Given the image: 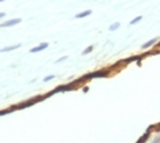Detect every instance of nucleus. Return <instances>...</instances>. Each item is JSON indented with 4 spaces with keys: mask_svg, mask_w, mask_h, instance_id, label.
Segmentation results:
<instances>
[{
    "mask_svg": "<svg viewBox=\"0 0 160 143\" xmlns=\"http://www.w3.org/2000/svg\"><path fill=\"white\" fill-rule=\"evenodd\" d=\"M6 17V12H3V11H0V19H2V18H4Z\"/></svg>",
    "mask_w": 160,
    "mask_h": 143,
    "instance_id": "f3484780",
    "label": "nucleus"
},
{
    "mask_svg": "<svg viewBox=\"0 0 160 143\" xmlns=\"http://www.w3.org/2000/svg\"><path fill=\"white\" fill-rule=\"evenodd\" d=\"M155 130H156V131H160V123H159V124H156V126H155Z\"/></svg>",
    "mask_w": 160,
    "mask_h": 143,
    "instance_id": "6ab92c4d",
    "label": "nucleus"
},
{
    "mask_svg": "<svg viewBox=\"0 0 160 143\" xmlns=\"http://www.w3.org/2000/svg\"><path fill=\"white\" fill-rule=\"evenodd\" d=\"M149 136H151V131H147V132H145V134L142 135V136L138 139L137 142H138V143H144V142H147V141H148Z\"/></svg>",
    "mask_w": 160,
    "mask_h": 143,
    "instance_id": "1a4fd4ad",
    "label": "nucleus"
},
{
    "mask_svg": "<svg viewBox=\"0 0 160 143\" xmlns=\"http://www.w3.org/2000/svg\"><path fill=\"white\" fill-rule=\"evenodd\" d=\"M93 49H94V46H93V45H89L88 48H86V49H83V50H82V55H83V56H86V55L92 53V52H93Z\"/></svg>",
    "mask_w": 160,
    "mask_h": 143,
    "instance_id": "9d476101",
    "label": "nucleus"
},
{
    "mask_svg": "<svg viewBox=\"0 0 160 143\" xmlns=\"http://www.w3.org/2000/svg\"><path fill=\"white\" fill-rule=\"evenodd\" d=\"M21 23V18H14V19H8L3 23H0V27H11V26H15V25Z\"/></svg>",
    "mask_w": 160,
    "mask_h": 143,
    "instance_id": "20e7f679",
    "label": "nucleus"
},
{
    "mask_svg": "<svg viewBox=\"0 0 160 143\" xmlns=\"http://www.w3.org/2000/svg\"><path fill=\"white\" fill-rule=\"evenodd\" d=\"M8 113H12L11 108H7V109H2V111H0V117H2V116H6V115H8Z\"/></svg>",
    "mask_w": 160,
    "mask_h": 143,
    "instance_id": "f8f14e48",
    "label": "nucleus"
},
{
    "mask_svg": "<svg viewBox=\"0 0 160 143\" xmlns=\"http://www.w3.org/2000/svg\"><path fill=\"white\" fill-rule=\"evenodd\" d=\"M158 42H159V38H152V40H149L148 42H145V44H144V45L141 46V48H142L144 50H145V49H149V48H151V46H153V45H156V44H158Z\"/></svg>",
    "mask_w": 160,
    "mask_h": 143,
    "instance_id": "423d86ee",
    "label": "nucleus"
},
{
    "mask_svg": "<svg viewBox=\"0 0 160 143\" xmlns=\"http://www.w3.org/2000/svg\"><path fill=\"white\" fill-rule=\"evenodd\" d=\"M90 14H92V10H86V11H82V12H79L75 15V19H82V18H86L89 17Z\"/></svg>",
    "mask_w": 160,
    "mask_h": 143,
    "instance_id": "6e6552de",
    "label": "nucleus"
},
{
    "mask_svg": "<svg viewBox=\"0 0 160 143\" xmlns=\"http://www.w3.org/2000/svg\"><path fill=\"white\" fill-rule=\"evenodd\" d=\"M82 90H83V93H88V91H89V87H88V86H85Z\"/></svg>",
    "mask_w": 160,
    "mask_h": 143,
    "instance_id": "a211bd4d",
    "label": "nucleus"
},
{
    "mask_svg": "<svg viewBox=\"0 0 160 143\" xmlns=\"http://www.w3.org/2000/svg\"><path fill=\"white\" fill-rule=\"evenodd\" d=\"M48 46H49V44H48V42H41L40 45L34 46V48H32V49H30V53H38V52H41V50L47 49Z\"/></svg>",
    "mask_w": 160,
    "mask_h": 143,
    "instance_id": "39448f33",
    "label": "nucleus"
},
{
    "mask_svg": "<svg viewBox=\"0 0 160 143\" xmlns=\"http://www.w3.org/2000/svg\"><path fill=\"white\" fill-rule=\"evenodd\" d=\"M110 75H111L110 69L101 68V69H96V71H93V72H88V74L82 75L81 78H78V79L81 83H86V82H89V80H93L96 78H107V76H110Z\"/></svg>",
    "mask_w": 160,
    "mask_h": 143,
    "instance_id": "f257e3e1",
    "label": "nucleus"
},
{
    "mask_svg": "<svg viewBox=\"0 0 160 143\" xmlns=\"http://www.w3.org/2000/svg\"><path fill=\"white\" fill-rule=\"evenodd\" d=\"M82 86V83L79 82V79H75V80H71V82L68 83H64V85H59L58 87H55V89L52 90L53 95L58 94V93H67V91H74L79 89V87Z\"/></svg>",
    "mask_w": 160,
    "mask_h": 143,
    "instance_id": "7ed1b4c3",
    "label": "nucleus"
},
{
    "mask_svg": "<svg viewBox=\"0 0 160 143\" xmlns=\"http://www.w3.org/2000/svg\"><path fill=\"white\" fill-rule=\"evenodd\" d=\"M153 142H155V143H159V142H160V135H159V136H156V138L153 139Z\"/></svg>",
    "mask_w": 160,
    "mask_h": 143,
    "instance_id": "dca6fc26",
    "label": "nucleus"
},
{
    "mask_svg": "<svg viewBox=\"0 0 160 143\" xmlns=\"http://www.w3.org/2000/svg\"><path fill=\"white\" fill-rule=\"evenodd\" d=\"M44 100H45V95L38 94V95H36V97L30 98V100H28V101H23V102H19V104L11 105L10 108H11L12 112H15V111H19V109H26V108H29V106H33V105L38 104V102H41Z\"/></svg>",
    "mask_w": 160,
    "mask_h": 143,
    "instance_id": "f03ea898",
    "label": "nucleus"
},
{
    "mask_svg": "<svg viewBox=\"0 0 160 143\" xmlns=\"http://www.w3.org/2000/svg\"><path fill=\"white\" fill-rule=\"evenodd\" d=\"M3 2H6V0H0V3H3Z\"/></svg>",
    "mask_w": 160,
    "mask_h": 143,
    "instance_id": "aec40b11",
    "label": "nucleus"
},
{
    "mask_svg": "<svg viewBox=\"0 0 160 143\" xmlns=\"http://www.w3.org/2000/svg\"><path fill=\"white\" fill-rule=\"evenodd\" d=\"M119 26H121V23H119V22H115V23H112L110 27H108V30L110 31H115V30H118L119 29Z\"/></svg>",
    "mask_w": 160,
    "mask_h": 143,
    "instance_id": "9b49d317",
    "label": "nucleus"
},
{
    "mask_svg": "<svg viewBox=\"0 0 160 143\" xmlns=\"http://www.w3.org/2000/svg\"><path fill=\"white\" fill-rule=\"evenodd\" d=\"M67 56H63V57H60V59H58V60L55 61V63H62V61H64V60H67Z\"/></svg>",
    "mask_w": 160,
    "mask_h": 143,
    "instance_id": "2eb2a0df",
    "label": "nucleus"
},
{
    "mask_svg": "<svg viewBox=\"0 0 160 143\" xmlns=\"http://www.w3.org/2000/svg\"><path fill=\"white\" fill-rule=\"evenodd\" d=\"M141 19H142V17H137V18H134L133 21H130V26H133V25H136V23H138V22H140Z\"/></svg>",
    "mask_w": 160,
    "mask_h": 143,
    "instance_id": "ddd939ff",
    "label": "nucleus"
},
{
    "mask_svg": "<svg viewBox=\"0 0 160 143\" xmlns=\"http://www.w3.org/2000/svg\"><path fill=\"white\" fill-rule=\"evenodd\" d=\"M52 79H55V75H53V74L52 75H47L42 80H44V82H49V80H52Z\"/></svg>",
    "mask_w": 160,
    "mask_h": 143,
    "instance_id": "4468645a",
    "label": "nucleus"
},
{
    "mask_svg": "<svg viewBox=\"0 0 160 143\" xmlns=\"http://www.w3.org/2000/svg\"><path fill=\"white\" fill-rule=\"evenodd\" d=\"M18 48H21V44H17V45H10V46H6V48H2L0 49V53H6V52H11V50H15Z\"/></svg>",
    "mask_w": 160,
    "mask_h": 143,
    "instance_id": "0eeeda50",
    "label": "nucleus"
}]
</instances>
